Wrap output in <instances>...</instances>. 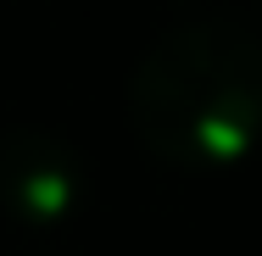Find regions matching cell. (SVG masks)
<instances>
[{"instance_id":"6da1fadb","label":"cell","mask_w":262,"mask_h":256,"mask_svg":"<svg viewBox=\"0 0 262 256\" xmlns=\"http://www.w3.org/2000/svg\"><path fill=\"white\" fill-rule=\"evenodd\" d=\"M140 145L173 167H223L262 139V34L229 17L167 28L128 78Z\"/></svg>"},{"instance_id":"7a4b0ae2","label":"cell","mask_w":262,"mask_h":256,"mask_svg":"<svg viewBox=\"0 0 262 256\" xmlns=\"http://www.w3.org/2000/svg\"><path fill=\"white\" fill-rule=\"evenodd\" d=\"M84 156L51 128L0 134V212L23 228H56L84 206Z\"/></svg>"}]
</instances>
